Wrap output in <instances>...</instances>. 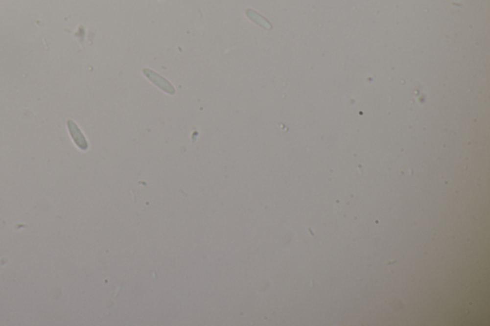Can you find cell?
<instances>
[{
  "instance_id": "7a4b0ae2",
  "label": "cell",
  "mask_w": 490,
  "mask_h": 326,
  "mask_svg": "<svg viewBox=\"0 0 490 326\" xmlns=\"http://www.w3.org/2000/svg\"><path fill=\"white\" fill-rule=\"evenodd\" d=\"M144 74L149 78V80H150L151 82H154L157 86H159L161 89H163L167 93H169L171 95H173L175 93L174 88L171 86L169 82H167L165 79L161 78L159 75H157L154 72H152L151 70L144 69Z\"/></svg>"
},
{
  "instance_id": "6da1fadb",
  "label": "cell",
  "mask_w": 490,
  "mask_h": 326,
  "mask_svg": "<svg viewBox=\"0 0 490 326\" xmlns=\"http://www.w3.org/2000/svg\"><path fill=\"white\" fill-rule=\"evenodd\" d=\"M67 126H68V129L70 131V134L74 140L75 143L81 148V149H87L88 147V143L86 142V138L85 136L83 135V133L81 132V130L79 129V127L77 126V124L73 121L71 120H68L67 121Z\"/></svg>"
}]
</instances>
